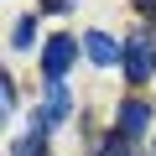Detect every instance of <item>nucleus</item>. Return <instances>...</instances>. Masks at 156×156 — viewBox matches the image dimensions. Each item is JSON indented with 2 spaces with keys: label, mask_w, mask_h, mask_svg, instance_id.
Returning a JSON list of instances; mask_svg holds the SVG:
<instances>
[{
  "label": "nucleus",
  "mask_w": 156,
  "mask_h": 156,
  "mask_svg": "<svg viewBox=\"0 0 156 156\" xmlns=\"http://www.w3.org/2000/svg\"><path fill=\"white\" fill-rule=\"evenodd\" d=\"M73 57H78V42H73V37H52V42L42 47L47 83H62V78H68V68H73Z\"/></svg>",
  "instance_id": "obj_1"
},
{
  "label": "nucleus",
  "mask_w": 156,
  "mask_h": 156,
  "mask_svg": "<svg viewBox=\"0 0 156 156\" xmlns=\"http://www.w3.org/2000/svg\"><path fill=\"white\" fill-rule=\"evenodd\" d=\"M125 73H130V83H146V78L156 73V42L151 37L125 42Z\"/></svg>",
  "instance_id": "obj_2"
},
{
  "label": "nucleus",
  "mask_w": 156,
  "mask_h": 156,
  "mask_svg": "<svg viewBox=\"0 0 156 156\" xmlns=\"http://www.w3.org/2000/svg\"><path fill=\"white\" fill-rule=\"evenodd\" d=\"M151 120H156V109H151V99H140V94H130L125 104H120V130L135 140V135H146L151 130Z\"/></svg>",
  "instance_id": "obj_3"
},
{
  "label": "nucleus",
  "mask_w": 156,
  "mask_h": 156,
  "mask_svg": "<svg viewBox=\"0 0 156 156\" xmlns=\"http://www.w3.org/2000/svg\"><path fill=\"white\" fill-rule=\"evenodd\" d=\"M73 109V99H68V83H47V109L37 115V130H52L62 115Z\"/></svg>",
  "instance_id": "obj_4"
},
{
  "label": "nucleus",
  "mask_w": 156,
  "mask_h": 156,
  "mask_svg": "<svg viewBox=\"0 0 156 156\" xmlns=\"http://www.w3.org/2000/svg\"><path fill=\"white\" fill-rule=\"evenodd\" d=\"M83 52H89V62L109 68V62H120V52H125V47H120L115 37H104V31H89V37H83Z\"/></svg>",
  "instance_id": "obj_5"
},
{
  "label": "nucleus",
  "mask_w": 156,
  "mask_h": 156,
  "mask_svg": "<svg viewBox=\"0 0 156 156\" xmlns=\"http://www.w3.org/2000/svg\"><path fill=\"white\" fill-rule=\"evenodd\" d=\"M31 37H37V21H31V16H21V21L11 26V47H16V52H26V47H37Z\"/></svg>",
  "instance_id": "obj_6"
},
{
  "label": "nucleus",
  "mask_w": 156,
  "mask_h": 156,
  "mask_svg": "<svg viewBox=\"0 0 156 156\" xmlns=\"http://www.w3.org/2000/svg\"><path fill=\"white\" fill-rule=\"evenodd\" d=\"M42 135H47V130H37V125H31V130L11 146V156H42Z\"/></svg>",
  "instance_id": "obj_7"
},
{
  "label": "nucleus",
  "mask_w": 156,
  "mask_h": 156,
  "mask_svg": "<svg viewBox=\"0 0 156 156\" xmlns=\"http://www.w3.org/2000/svg\"><path fill=\"white\" fill-rule=\"evenodd\" d=\"M99 156H130V135H125V130H115V135H104V146H99Z\"/></svg>",
  "instance_id": "obj_8"
},
{
  "label": "nucleus",
  "mask_w": 156,
  "mask_h": 156,
  "mask_svg": "<svg viewBox=\"0 0 156 156\" xmlns=\"http://www.w3.org/2000/svg\"><path fill=\"white\" fill-rule=\"evenodd\" d=\"M135 11L140 16H156V0H135Z\"/></svg>",
  "instance_id": "obj_9"
},
{
  "label": "nucleus",
  "mask_w": 156,
  "mask_h": 156,
  "mask_svg": "<svg viewBox=\"0 0 156 156\" xmlns=\"http://www.w3.org/2000/svg\"><path fill=\"white\" fill-rule=\"evenodd\" d=\"M42 5H47V11H68L73 0H42Z\"/></svg>",
  "instance_id": "obj_10"
}]
</instances>
